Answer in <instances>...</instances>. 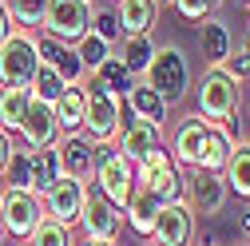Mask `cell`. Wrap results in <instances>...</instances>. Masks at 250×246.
Returning a JSON list of instances; mask_svg holds the SVG:
<instances>
[{"label": "cell", "instance_id": "6da1fadb", "mask_svg": "<svg viewBox=\"0 0 250 246\" xmlns=\"http://www.w3.org/2000/svg\"><path fill=\"white\" fill-rule=\"evenodd\" d=\"M91 191H100L111 206H127L135 191V163L119 155L115 143H96V167H91Z\"/></svg>", "mask_w": 250, "mask_h": 246}, {"label": "cell", "instance_id": "7a4b0ae2", "mask_svg": "<svg viewBox=\"0 0 250 246\" xmlns=\"http://www.w3.org/2000/svg\"><path fill=\"white\" fill-rule=\"evenodd\" d=\"M135 187H147L163 206L167 203H187V175L171 159V151H163V147L147 151L135 163Z\"/></svg>", "mask_w": 250, "mask_h": 246}, {"label": "cell", "instance_id": "3957f363", "mask_svg": "<svg viewBox=\"0 0 250 246\" xmlns=\"http://www.w3.org/2000/svg\"><path fill=\"white\" fill-rule=\"evenodd\" d=\"M195 100H199V115L214 127V123H227V119L238 115V107H242V83L234 76H227L223 68H207V76L195 87Z\"/></svg>", "mask_w": 250, "mask_h": 246}, {"label": "cell", "instance_id": "277c9868", "mask_svg": "<svg viewBox=\"0 0 250 246\" xmlns=\"http://www.w3.org/2000/svg\"><path fill=\"white\" fill-rule=\"evenodd\" d=\"M40 68V40L28 28H12L0 44V87H28Z\"/></svg>", "mask_w": 250, "mask_h": 246}, {"label": "cell", "instance_id": "5b68a950", "mask_svg": "<svg viewBox=\"0 0 250 246\" xmlns=\"http://www.w3.org/2000/svg\"><path fill=\"white\" fill-rule=\"evenodd\" d=\"M139 80L151 91H159L167 100V107H171V103H179L187 96V87H191V68H187V56L179 48H155L151 64H147V72Z\"/></svg>", "mask_w": 250, "mask_h": 246}, {"label": "cell", "instance_id": "8992f818", "mask_svg": "<svg viewBox=\"0 0 250 246\" xmlns=\"http://www.w3.org/2000/svg\"><path fill=\"white\" fill-rule=\"evenodd\" d=\"M87 111H83V135L91 143H111L123 127V96L115 91H104L100 83H87Z\"/></svg>", "mask_w": 250, "mask_h": 246}, {"label": "cell", "instance_id": "52a82bcc", "mask_svg": "<svg viewBox=\"0 0 250 246\" xmlns=\"http://www.w3.org/2000/svg\"><path fill=\"white\" fill-rule=\"evenodd\" d=\"M91 16H96V8L87 0H48L40 28H44V36H52L60 44H76L80 36L91 32Z\"/></svg>", "mask_w": 250, "mask_h": 246}, {"label": "cell", "instance_id": "ba28073f", "mask_svg": "<svg viewBox=\"0 0 250 246\" xmlns=\"http://www.w3.org/2000/svg\"><path fill=\"white\" fill-rule=\"evenodd\" d=\"M87 191H91L87 179H68V175H60L52 187L40 195V206H44L48 219L64 223V226H76L80 214H83V203H87Z\"/></svg>", "mask_w": 250, "mask_h": 246}, {"label": "cell", "instance_id": "9c48e42d", "mask_svg": "<svg viewBox=\"0 0 250 246\" xmlns=\"http://www.w3.org/2000/svg\"><path fill=\"white\" fill-rule=\"evenodd\" d=\"M44 219V206H40V195L32 191H16L8 187L4 195H0V223H4V234L8 238H28L36 230V223Z\"/></svg>", "mask_w": 250, "mask_h": 246}, {"label": "cell", "instance_id": "30bf717a", "mask_svg": "<svg viewBox=\"0 0 250 246\" xmlns=\"http://www.w3.org/2000/svg\"><path fill=\"white\" fill-rule=\"evenodd\" d=\"M80 230L87 242H115L119 230H123V210L111 206L100 191H87V203H83V214H80Z\"/></svg>", "mask_w": 250, "mask_h": 246}, {"label": "cell", "instance_id": "8fae6325", "mask_svg": "<svg viewBox=\"0 0 250 246\" xmlns=\"http://www.w3.org/2000/svg\"><path fill=\"white\" fill-rule=\"evenodd\" d=\"M155 246H191L195 238V210L187 203H167L151 226Z\"/></svg>", "mask_w": 250, "mask_h": 246}, {"label": "cell", "instance_id": "7c38bea8", "mask_svg": "<svg viewBox=\"0 0 250 246\" xmlns=\"http://www.w3.org/2000/svg\"><path fill=\"white\" fill-rule=\"evenodd\" d=\"M16 139H20L24 147H32V151H40V147H56V139H60V123H56L52 103H44V100L32 96V103H28V111H24V123H20V131H16Z\"/></svg>", "mask_w": 250, "mask_h": 246}, {"label": "cell", "instance_id": "4fadbf2b", "mask_svg": "<svg viewBox=\"0 0 250 246\" xmlns=\"http://www.w3.org/2000/svg\"><path fill=\"white\" fill-rule=\"evenodd\" d=\"M56 159H60V175H68V179H91V167H96V143H91L83 131L60 135L56 139Z\"/></svg>", "mask_w": 250, "mask_h": 246}, {"label": "cell", "instance_id": "5bb4252c", "mask_svg": "<svg viewBox=\"0 0 250 246\" xmlns=\"http://www.w3.org/2000/svg\"><path fill=\"white\" fill-rule=\"evenodd\" d=\"M207 131H210V123L203 115H187L179 127H175V135H171V159L179 167H191L195 171L203 147H207Z\"/></svg>", "mask_w": 250, "mask_h": 246}, {"label": "cell", "instance_id": "9a60e30c", "mask_svg": "<svg viewBox=\"0 0 250 246\" xmlns=\"http://www.w3.org/2000/svg\"><path fill=\"white\" fill-rule=\"evenodd\" d=\"M187 195H191V206L195 214H203V219H210V214H218L223 210V203H227V183H223V175H207V171H191V179H187Z\"/></svg>", "mask_w": 250, "mask_h": 246}, {"label": "cell", "instance_id": "2e32d148", "mask_svg": "<svg viewBox=\"0 0 250 246\" xmlns=\"http://www.w3.org/2000/svg\"><path fill=\"white\" fill-rule=\"evenodd\" d=\"M123 111H127L131 119H139V123H151V127H159V131H163V123H167V115H171L167 100L159 96V91H151L143 80H135L131 91L123 96Z\"/></svg>", "mask_w": 250, "mask_h": 246}, {"label": "cell", "instance_id": "e0dca14e", "mask_svg": "<svg viewBox=\"0 0 250 246\" xmlns=\"http://www.w3.org/2000/svg\"><path fill=\"white\" fill-rule=\"evenodd\" d=\"M115 147H119V155H123V159L139 163L147 151L159 147V127H151V123H139V119H131L127 111H123V127H119V135H115Z\"/></svg>", "mask_w": 250, "mask_h": 246}, {"label": "cell", "instance_id": "ac0fdd59", "mask_svg": "<svg viewBox=\"0 0 250 246\" xmlns=\"http://www.w3.org/2000/svg\"><path fill=\"white\" fill-rule=\"evenodd\" d=\"M40 60H44V64H52L68 87H83L87 72H83V64H80V56H76L72 44H60V40L44 36V40H40Z\"/></svg>", "mask_w": 250, "mask_h": 246}, {"label": "cell", "instance_id": "d6986e66", "mask_svg": "<svg viewBox=\"0 0 250 246\" xmlns=\"http://www.w3.org/2000/svg\"><path fill=\"white\" fill-rule=\"evenodd\" d=\"M199 52H203V60L210 68H223V60L234 52V36L218 16H207L199 24Z\"/></svg>", "mask_w": 250, "mask_h": 246}, {"label": "cell", "instance_id": "ffe728a7", "mask_svg": "<svg viewBox=\"0 0 250 246\" xmlns=\"http://www.w3.org/2000/svg\"><path fill=\"white\" fill-rule=\"evenodd\" d=\"M115 20H119L123 36H143V32L155 28V20H159V4H155V0H119Z\"/></svg>", "mask_w": 250, "mask_h": 246}, {"label": "cell", "instance_id": "44dd1931", "mask_svg": "<svg viewBox=\"0 0 250 246\" xmlns=\"http://www.w3.org/2000/svg\"><path fill=\"white\" fill-rule=\"evenodd\" d=\"M159 210H163V203H159V199H155L147 187H135V191H131V199H127V206H123V223H127V226L143 238V234H151L155 219H159Z\"/></svg>", "mask_w": 250, "mask_h": 246}, {"label": "cell", "instance_id": "7402d4cb", "mask_svg": "<svg viewBox=\"0 0 250 246\" xmlns=\"http://www.w3.org/2000/svg\"><path fill=\"white\" fill-rule=\"evenodd\" d=\"M56 123H60V135H76L83 127V111H87V91L83 87H64V96L52 103Z\"/></svg>", "mask_w": 250, "mask_h": 246}, {"label": "cell", "instance_id": "603a6c76", "mask_svg": "<svg viewBox=\"0 0 250 246\" xmlns=\"http://www.w3.org/2000/svg\"><path fill=\"white\" fill-rule=\"evenodd\" d=\"M151 56H155V40H151V32H143V36H123V40H119V52H115V60H119V64L127 68L135 80L147 72Z\"/></svg>", "mask_w": 250, "mask_h": 246}, {"label": "cell", "instance_id": "cb8c5ba5", "mask_svg": "<svg viewBox=\"0 0 250 246\" xmlns=\"http://www.w3.org/2000/svg\"><path fill=\"white\" fill-rule=\"evenodd\" d=\"M230 151H234L230 135H227L223 127H210V131H207V147H203V155H199V167H195V171L223 175V171H227V163H230Z\"/></svg>", "mask_w": 250, "mask_h": 246}, {"label": "cell", "instance_id": "d4e9b609", "mask_svg": "<svg viewBox=\"0 0 250 246\" xmlns=\"http://www.w3.org/2000/svg\"><path fill=\"white\" fill-rule=\"evenodd\" d=\"M28 103H32V87H0V127L8 135L20 131Z\"/></svg>", "mask_w": 250, "mask_h": 246}, {"label": "cell", "instance_id": "484cf974", "mask_svg": "<svg viewBox=\"0 0 250 246\" xmlns=\"http://www.w3.org/2000/svg\"><path fill=\"white\" fill-rule=\"evenodd\" d=\"M223 183H227V191H234L238 199L250 203V143H234L230 163L223 171Z\"/></svg>", "mask_w": 250, "mask_h": 246}, {"label": "cell", "instance_id": "4316f807", "mask_svg": "<svg viewBox=\"0 0 250 246\" xmlns=\"http://www.w3.org/2000/svg\"><path fill=\"white\" fill-rule=\"evenodd\" d=\"M72 48H76V56H80V64H83V72H87V76H96V72L107 64V60L115 56V52H111L115 44H107L100 32H87V36H80Z\"/></svg>", "mask_w": 250, "mask_h": 246}, {"label": "cell", "instance_id": "83f0119b", "mask_svg": "<svg viewBox=\"0 0 250 246\" xmlns=\"http://www.w3.org/2000/svg\"><path fill=\"white\" fill-rule=\"evenodd\" d=\"M4 175H8V187L32 191V147H24L20 139H12V151L4 159Z\"/></svg>", "mask_w": 250, "mask_h": 246}, {"label": "cell", "instance_id": "f1b7e54d", "mask_svg": "<svg viewBox=\"0 0 250 246\" xmlns=\"http://www.w3.org/2000/svg\"><path fill=\"white\" fill-rule=\"evenodd\" d=\"M56 179H60L56 147H40V151H32V195H44Z\"/></svg>", "mask_w": 250, "mask_h": 246}, {"label": "cell", "instance_id": "f546056e", "mask_svg": "<svg viewBox=\"0 0 250 246\" xmlns=\"http://www.w3.org/2000/svg\"><path fill=\"white\" fill-rule=\"evenodd\" d=\"M91 83H100L104 91H115V96H127V91H131V83H135V76H131V72H127V68H123L119 60L111 56L107 64H104L96 76H91Z\"/></svg>", "mask_w": 250, "mask_h": 246}, {"label": "cell", "instance_id": "4dcf8cb0", "mask_svg": "<svg viewBox=\"0 0 250 246\" xmlns=\"http://www.w3.org/2000/svg\"><path fill=\"white\" fill-rule=\"evenodd\" d=\"M28 87H32V96L36 100H44V103H56L60 96H64V80H60V72L52 68V64H44V60H40V68H36V76H32V83H28Z\"/></svg>", "mask_w": 250, "mask_h": 246}, {"label": "cell", "instance_id": "1f68e13d", "mask_svg": "<svg viewBox=\"0 0 250 246\" xmlns=\"http://www.w3.org/2000/svg\"><path fill=\"white\" fill-rule=\"evenodd\" d=\"M28 246H72V226H64V223H56V219H44L36 223V230L24 238Z\"/></svg>", "mask_w": 250, "mask_h": 246}, {"label": "cell", "instance_id": "d6a6232c", "mask_svg": "<svg viewBox=\"0 0 250 246\" xmlns=\"http://www.w3.org/2000/svg\"><path fill=\"white\" fill-rule=\"evenodd\" d=\"M0 4H4V12H8L20 28H40L48 0H0Z\"/></svg>", "mask_w": 250, "mask_h": 246}, {"label": "cell", "instance_id": "836d02e7", "mask_svg": "<svg viewBox=\"0 0 250 246\" xmlns=\"http://www.w3.org/2000/svg\"><path fill=\"white\" fill-rule=\"evenodd\" d=\"M175 4V12L183 16V20H191V24H203L207 16H214V8L223 4V0H171Z\"/></svg>", "mask_w": 250, "mask_h": 246}, {"label": "cell", "instance_id": "e575fe53", "mask_svg": "<svg viewBox=\"0 0 250 246\" xmlns=\"http://www.w3.org/2000/svg\"><path fill=\"white\" fill-rule=\"evenodd\" d=\"M223 72L234 76L238 83H250V40H246L238 52H230V56L223 60Z\"/></svg>", "mask_w": 250, "mask_h": 246}, {"label": "cell", "instance_id": "d590c367", "mask_svg": "<svg viewBox=\"0 0 250 246\" xmlns=\"http://www.w3.org/2000/svg\"><path fill=\"white\" fill-rule=\"evenodd\" d=\"M91 32H100L107 44H115V40H123V32H119V20H115V12H96L91 16Z\"/></svg>", "mask_w": 250, "mask_h": 246}, {"label": "cell", "instance_id": "8d00e7d4", "mask_svg": "<svg viewBox=\"0 0 250 246\" xmlns=\"http://www.w3.org/2000/svg\"><path fill=\"white\" fill-rule=\"evenodd\" d=\"M8 151H12V135L0 127V171H4V159H8Z\"/></svg>", "mask_w": 250, "mask_h": 246}, {"label": "cell", "instance_id": "74e56055", "mask_svg": "<svg viewBox=\"0 0 250 246\" xmlns=\"http://www.w3.org/2000/svg\"><path fill=\"white\" fill-rule=\"evenodd\" d=\"M8 32H12V16L4 12V4H0V44L8 40Z\"/></svg>", "mask_w": 250, "mask_h": 246}, {"label": "cell", "instance_id": "f35d334b", "mask_svg": "<svg viewBox=\"0 0 250 246\" xmlns=\"http://www.w3.org/2000/svg\"><path fill=\"white\" fill-rule=\"evenodd\" d=\"M238 226H242V234L250 238V203H246V210H242V219H238Z\"/></svg>", "mask_w": 250, "mask_h": 246}, {"label": "cell", "instance_id": "ab89813d", "mask_svg": "<svg viewBox=\"0 0 250 246\" xmlns=\"http://www.w3.org/2000/svg\"><path fill=\"white\" fill-rule=\"evenodd\" d=\"M83 246H115V242H87V238H83Z\"/></svg>", "mask_w": 250, "mask_h": 246}, {"label": "cell", "instance_id": "60d3db41", "mask_svg": "<svg viewBox=\"0 0 250 246\" xmlns=\"http://www.w3.org/2000/svg\"><path fill=\"white\" fill-rule=\"evenodd\" d=\"M155 4H171V0H155Z\"/></svg>", "mask_w": 250, "mask_h": 246}, {"label": "cell", "instance_id": "b9f144b4", "mask_svg": "<svg viewBox=\"0 0 250 246\" xmlns=\"http://www.w3.org/2000/svg\"><path fill=\"white\" fill-rule=\"evenodd\" d=\"M0 238H4V223H0Z\"/></svg>", "mask_w": 250, "mask_h": 246}, {"label": "cell", "instance_id": "7bdbcfd3", "mask_svg": "<svg viewBox=\"0 0 250 246\" xmlns=\"http://www.w3.org/2000/svg\"><path fill=\"white\" fill-rule=\"evenodd\" d=\"M0 246H8V242H4V238H0Z\"/></svg>", "mask_w": 250, "mask_h": 246}, {"label": "cell", "instance_id": "ee69618b", "mask_svg": "<svg viewBox=\"0 0 250 246\" xmlns=\"http://www.w3.org/2000/svg\"><path fill=\"white\" fill-rule=\"evenodd\" d=\"M87 4H96V0H87Z\"/></svg>", "mask_w": 250, "mask_h": 246}]
</instances>
